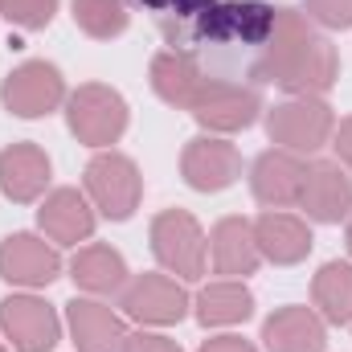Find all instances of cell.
<instances>
[{"label":"cell","mask_w":352,"mask_h":352,"mask_svg":"<svg viewBox=\"0 0 352 352\" xmlns=\"http://www.w3.org/2000/svg\"><path fill=\"white\" fill-rule=\"evenodd\" d=\"M87 197L107 221H127L144 197V176L135 160L123 152H98L87 164Z\"/></svg>","instance_id":"5"},{"label":"cell","mask_w":352,"mask_h":352,"mask_svg":"<svg viewBox=\"0 0 352 352\" xmlns=\"http://www.w3.org/2000/svg\"><path fill=\"white\" fill-rule=\"evenodd\" d=\"M0 332L12 352H50L62 340V320L37 295H8L0 299Z\"/></svg>","instance_id":"9"},{"label":"cell","mask_w":352,"mask_h":352,"mask_svg":"<svg viewBox=\"0 0 352 352\" xmlns=\"http://www.w3.org/2000/svg\"><path fill=\"white\" fill-rule=\"evenodd\" d=\"M299 209L320 226H336V221L352 217V176L344 173L340 160L307 164V184H303Z\"/></svg>","instance_id":"12"},{"label":"cell","mask_w":352,"mask_h":352,"mask_svg":"<svg viewBox=\"0 0 352 352\" xmlns=\"http://www.w3.org/2000/svg\"><path fill=\"white\" fill-rule=\"evenodd\" d=\"M70 278L87 295H119L131 274H127V263H123V254L115 246L94 242V246H82L70 258Z\"/></svg>","instance_id":"22"},{"label":"cell","mask_w":352,"mask_h":352,"mask_svg":"<svg viewBox=\"0 0 352 352\" xmlns=\"http://www.w3.org/2000/svg\"><path fill=\"white\" fill-rule=\"evenodd\" d=\"M0 352H12V349H8V344H4V340H0Z\"/></svg>","instance_id":"32"},{"label":"cell","mask_w":352,"mask_h":352,"mask_svg":"<svg viewBox=\"0 0 352 352\" xmlns=\"http://www.w3.org/2000/svg\"><path fill=\"white\" fill-rule=\"evenodd\" d=\"M311 303L324 324H352V263H324L311 278Z\"/></svg>","instance_id":"23"},{"label":"cell","mask_w":352,"mask_h":352,"mask_svg":"<svg viewBox=\"0 0 352 352\" xmlns=\"http://www.w3.org/2000/svg\"><path fill=\"white\" fill-rule=\"evenodd\" d=\"M152 254L156 263L164 266L173 278H201L205 274V263H209V238L201 230V221L188 213V209H164L152 217Z\"/></svg>","instance_id":"2"},{"label":"cell","mask_w":352,"mask_h":352,"mask_svg":"<svg viewBox=\"0 0 352 352\" xmlns=\"http://www.w3.org/2000/svg\"><path fill=\"white\" fill-rule=\"evenodd\" d=\"M209 263L221 278H246L254 274L263 254H258V238H254V221L246 217H221L209 234Z\"/></svg>","instance_id":"18"},{"label":"cell","mask_w":352,"mask_h":352,"mask_svg":"<svg viewBox=\"0 0 352 352\" xmlns=\"http://www.w3.org/2000/svg\"><path fill=\"white\" fill-rule=\"evenodd\" d=\"M303 8L324 29H352V0H303Z\"/></svg>","instance_id":"27"},{"label":"cell","mask_w":352,"mask_h":352,"mask_svg":"<svg viewBox=\"0 0 352 352\" xmlns=\"http://www.w3.org/2000/svg\"><path fill=\"white\" fill-rule=\"evenodd\" d=\"M66 324L78 352H127V324L111 303L98 299H70L66 303Z\"/></svg>","instance_id":"15"},{"label":"cell","mask_w":352,"mask_h":352,"mask_svg":"<svg viewBox=\"0 0 352 352\" xmlns=\"http://www.w3.org/2000/svg\"><path fill=\"white\" fill-rule=\"evenodd\" d=\"M50 176H54V164L50 156L37 148V144H8L0 152V192L12 201V205H33L45 197L50 188Z\"/></svg>","instance_id":"16"},{"label":"cell","mask_w":352,"mask_h":352,"mask_svg":"<svg viewBox=\"0 0 352 352\" xmlns=\"http://www.w3.org/2000/svg\"><path fill=\"white\" fill-rule=\"evenodd\" d=\"M180 176L197 192H221L242 176V152L221 135H197L180 152Z\"/></svg>","instance_id":"10"},{"label":"cell","mask_w":352,"mask_h":352,"mask_svg":"<svg viewBox=\"0 0 352 352\" xmlns=\"http://www.w3.org/2000/svg\"><path fill=\"white\" fill-rule=\"evenodd\" d=\"M201 352H258V349L242 336H213V340L201 344Z\"/></svg>","instance_id":"30"},{"label":"cell","mask_w":352,"mask_h":352,"mask_svg":"<svg viewBox=\"0 0 352 352\" xmlns=\"http://www.w3.org/2000/svg\"><path fill=\"white\" fill-rule=\"evenodd\" d=\"M94 221H98V209L90 205L87 192H78V188H54V192L41 201V209H37V226H41V234H45L54 246L90 242Z\"/></svg>","instance_id":"14"},{"label":"cell","mask_w":352,"mask_h":352,"mask_svg":"<svg viewBox=\"0 0 352 352\" xmlns=\"http://www.w3.org/2000/svg\"><path fill=\"white\" fill-rule=\"evenodd\" d=\"M192 307H197L201 328H234V324H246L254 316V295L242 278H217V283L197 291Z\"/></svg>","instance_id":"20"},{"label":"cell","mask_w":352,"mask_h":352,"mask_svg":"<svg viewBox=\"0 0 352 352\" xmlns=\"http://www.w3.org/2000/svg\"><path fill=\"white\" fill-rule=\"evenodd\" d=\"M70 16L94 41H111V37L127 33V25H131L127 0H70Z\"/></svg>","instance_id":"25"},{"label":"cell","mask_w":352,"mask_h":352,"mask_svg":"<svg viewBox=\"0 0 352 352\" xmlns=\"http://www.w3.org/2000/svg\"><path fill=\"white\" fill-rule=\"evenodd\" d=\"M127 352H180V344L168 340V336H160V332H131Z\"/></svg>","instance_id":"28"},{"label":"cell","mask_w":352,"mask_h":352,"mask_svg":"<svg viewBox=\"0 0 352 352\" xmlns=\"http://www.w3.org/2000/svg\"><path fill=\"white\" fill-rule=\"evenodd\" d=\"M266 352H324L328 349V324L316 307H278L263 320Z\"/></svg>","instance_id":"17"},{"label":"cell","mask_w":352,"mask_h":352,"mask_svg":"<svg viewBox=\"0 0 352 352\" xmlns=\"http://www.w3.org/2000/svg\"><path fill=\"white\" fill-rule=\"evenodd\" d=\"M332 131H336V115L324 98H287L274 111H266L270 144H278L283 152H295V156L320 152L324 144H332Z\"/></svg>","instance_id":"4"},{"label":"cell","mask_w":352,"mask_h":352,"mask_svg":"<svg viewBox=\"0 0 352 352\" xmlns=\"http://www.w3.org/2000/svg\"><path fill=\"white\" fill-rule=\"evenodd\" d=\"M62 274V254L54 242L37 238V234H8L0 242V278L12 287H50Z\"/></svg>","instance_id":"11"},{"label":"cell","mask_w":352,"mask_h":352,"mask_svg":"<svg viewBox=\"0 0 352 352\" xmlns=\"http://www.w3.org/2000/svg\"><path fill=\"white\" fill-rule=\"evenodd\" d=\"M263 111V94L242 82H226V78H205L201 94L192 98L188 115L209 131V135H234L246 131Z\"/></svg>","instance_id":"8"},{"label":"cell","mask_w":352,"mask_h":352,"mask_svg":"<svg viewBox=\"0 0 352 352\" xmlns=\"http://www.w3.org/2000/svg\"><path fill=\"white\" fill-rule=\"evenodd\" d=\"M303 184H307V164L295 152H283V148L263 152L254 160V168H250L254 201L266 205V209H291V205H299Z\"/></svg>","instance_id":"13"},{"label":"cell","mask_w":352,"mask_h":352,"mask_svg":"<svg viewBox=\"0 0 352 352\" xmlns=\"http://www.w3.org/2000/svg\"><path fill=\"white\" fill-rule=\"evenodd\" d=\"M127 98L115 87H102V82H87L74 94H66V123H70V135L87 148H111L123 140L127 131Z\"/></svg>","instance_id":"3"},{"label":"cell","mask_w":352,"mask_h":352,"mask_svg":"<svg viewBox=\"0 0 352 352\" xmlns=\"http://www.w3.org/2000/svg\"><path fill=\"white\" fill-rule=\"evenodd\" d=\"M58 12V0H0V16L16 29H45Z\"/></svg>","instance_id":"26"},{"label":"cell","mask_w":352,"mask_h":352,"mask_svg":"<svg viewBox=\"0 0 352 352\" xmlns=\"http://www.w3.org/2000/svg\"><path fill=\"white\" fill-rule=\"evenodd\" d=\"M254 238H258V254L274 266L303 263L311 254V246H316L311 226L303 217H295V213H283V209H266L254 221Z\"/></svg>","instance_id":"19"},{"label":"cell","mask_w":352,"mask_h":352,"mask_svg":"<svg viewBox=\"0 0 352 352\" xmlns=\"http://www.w3.org/2000/svg\"><path fill=\"white\" fill-rule=\"evenodd\" d=\"M254 78L274 82L291 98H324L340 78V58L336 45L324 33H316V21L307 12L274 8V29L263 41Z\"/></svg>","instance_id":"1"},{"label":"cell","mask_w":352,"mask_h":352,"mask_svg":"<svg viewBox=\"0 0 352 352\" xmlns=\"http://www.w3.org/2000/svg\"><path fill=\"white\" fill-rule=\"evenodd\" d=\"M274 29V8L270 4H217L213 12V37H246L263 45Z\"/></svg>","instance_id":"24"},{"label":"cell","mask_w":352,"mask_h":352,"mask_svg":"<svg viewBox=\"0 0 352 352\" xmlns=\"http://www.w3.org/2000/svg\"><path fill=\"white\" fill-rule=\"evenodd\" d=\"M332 148H336V160L344 164V173L352 176V115L336 123V131H332Z\"/></svg>","instance_id":"29"},{"label":"cell","mask_w":352,"mask_h":352,"mask_svg":"<svg viewBox=\"0 0 352 352\" xmlns=\"http://www.w3.org/2000/svg\"><path fill=\"white\" fill-rule=\"evenodd\" d=\"M344 242H349V254H352V217H349V230H344Z\"/></svg>","instance_id":"31"},{"label":"cell","mask_w":352,"mask_h":352,"mask_svg":"<svg viewBox=\"0 0 352 352\" xmlns=\"http://www.w3.org/2000/svg\"><path fill=\"white\" fill-rule=\"evenodd\" d=\"M205 87V70L197 66V58L188 50H160L152 58V90L168 102V107H180L188 111L192 98Z\"/></svg>","instance_id":"21"},{"label":"cell","mask_w":352,"mask_h":352,"mask_svg":"<svg viewBox=\"0 0 352 352\" xmlns=\"http://www.w3.org/2000/svg\"><path fill=\"white\" fill-rule=\"evenodd\" d=\"M0 102L8 115L16 119H41V115H54L62 102H66V78L54 62L45 58H29L21 62L4 87H0Z\"/></svg>","instance_id":"7"},{"label":"cell","mask_w":352,"mask_h":352,"mask_svg":"<svg viewBox=\"0 0 352 352\" xmlns=\"http://www.w3.org/2000/svg\"><path fill=\"white\" fill-rule=\"evenodd\" d=\"M188 291L180 287V278L173 274H156V270H144V274H131L127 287L119 291V307L127 320L144 324V328H168L180 324L188 316Z\"/></svg>","instance_id":"6"}]
</instances>
